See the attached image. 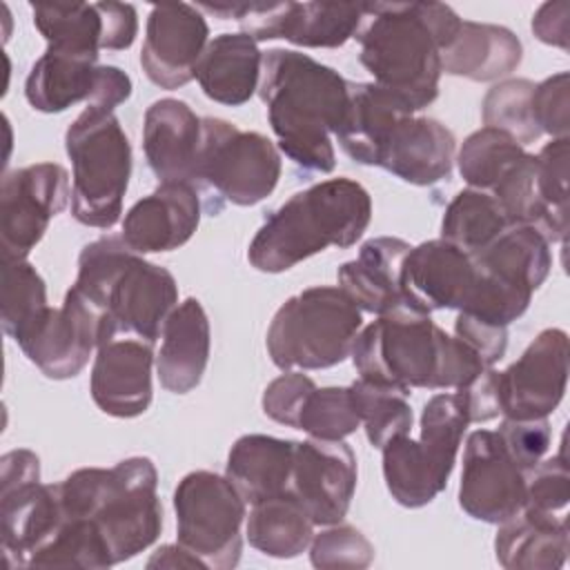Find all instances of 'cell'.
Segmentation results:
<instances>
[{
  "mask_svg": "<svg viewBox=\"0 0 570 570\" xmlns=\"http://www.w3.org/2000/svg\"><path fill=\"white\" fill-rule=\"evenodd\" d=\"M278 149L298 167L330 174L336 165V136L347 105L350 82L332 67L294 49L263 53L258 85Z\"/></svg>",
  "mask_w": 570,
  "mask_h": 570,
  "instance_id": "obj_1",
  "label": "cell"
},
{
  "mask_svg": "<svg viewBox=\"0 0 570 570\" xmlns=\"http://www.w3.org/2000/svg\"><path fill=\"white\" fill-rule=\"evenodd\" d=\"M370 22L356 33L358 60L374 82L396 94L412 111L439 96L441 53L454 40L461 18L443 2L365 4Z\"/></svg>",
  "mask_w": 570,
  "mask_h": 570,
  "instance_id": "obj_2",
  "label": "cell"
},
{
  "mask_svg": "<svg viewBox=\"0 0 570 570\" xmlns=\"http://www.w3.org/2000/svg\"><path fill=\"white\" fill-rule=\"evenodd\" d=\"M71 289L98 318V345L118 336L154 345L178 305L171 272L129 249L122 236H102L82 247Z\"/></svg>",
  "mask_w": 570,
  "mask_h": 570,
  "instance_id": "obj_3",
  "label": "cell"
},
{
  "mask_svg": "<svg viewBox=\"0 0 570 570\" xmlns=\"http://www.w3.org/2000/svg\"><path fill=\"white\" fill-rule=\"evenodd\" d=\"M361 379L412 390H459L485 367L459 336L445 334L430 314L410 305L394 307L363 327L352 345Z\"/></svg>",
  "mask_w": 570,
  "mask_h": 570,
  "instance_id": "obj_4",
  "label": "cell"
},
{
  "mask_svg": "<svg viewBox=\"0 0 570 570\" xmlns=\"http://www.w3.org/2000/svg\"><path fill=\"white\" fill-rule=\"evenodd\" d=\"M372 220L370 191L352 178L321 180L289 196L258 227L247 261L281 274L327 247H352Z\"/></svg>",
  "mask_w": 570,
  "mask_h": 570,
  "instance_id": "obj_5",
  "label": "cell"
},
{
  "mask_svg": "<svg viewBox=\"0 0 570 570\" xmlns=\"http://www.w3.org/2000/svg\"><path fill=\"white\" fill-rule=\"evenodd\" d=\"M56 485L62 514L91 523L111 566L147 550L163 530L158 472L147 456L80 468Z\"/></svg>",
  "mask_w": 570,
  "mask_h": 570,
  "instance_id": "obj_6",
  "label": "cell"
},
{
  "mask_svg": "<svg viewBox=\"0 0 570 570\" xmlns=\"http://www.w3.org/2000/svg\"><path fill=\"white\" fill-rule=\"evenodd\" d=\"M65 149L73 167V218L87 227H114L131 176V145L120 120L114 111L85 107L65 134Z\"/></svg>",
  "mask_w": 570,
  "mask_h": 570,
  "instance_id": "obj_7",
  "label": "cell"
},
{
  "mask_svg": "<svg viewBox=\"0 0 570 570\" xmlns=\"http://www.w3.org/2000/svg\"><path fill=\"white\" fill-rule=\"evenodd\" d=\"M361 325V309L338 285H316L276 309L265 345L281 370H325L352 354Z\"/></svg>",
  "mask_w": 570,
  "mask_h": 570,
  "instance_id": "obj_8",
  "label": "cell"
},
{
  "mask_svg": "<svg viewBox=\"0 0 570 570\" xmlns=\"http://www.w3.org/2000/svg\"><path fill=\"white\" fill-rule=\"evenodd\" d=\"M550 245L532 225H508L485 249L472 256L474 287L459 312L508 330L548 278Z\"/></svg>",
  "mask_w": 570,
  "mask_h": 570,
  "instance_id": "obj_9",
  "label": "cell"
},
{
  "mask_svg": "<svg viewBox=\"0 0 570 570\" xmlns=\"http://www.w3.org/2000/svg\"><path fill=\"white\" fill-rule=\"evenodd\" d=\"M468 425L454 392L434 394L421 412V436L403 434L381 448L383 479L396 503L423 508L445 490Z\"/></svg>",
  "mask_w": 570,
  "mask_h": 570,
  "instance_id": "obj_10",
  "label": "cell"
},
{
  "mask_svg": "<svg viewBox=\"0 0 570 570\" xmlns=\"http://www.w3.org/2000/svg\"><path fill=\"white\" fill-rule=\"evenodd\" d=\"M245 505L227 476L209 470L185 474L174 490L178 543L205 568L232 570L243 552Z\"/></svg>",
  "mask_w": 570,
  "mask_h": 570,
  "instance_id": "obj_11",
  "label": "cell"
},
{
  "mask_svg": "<svg viewBox=\"0 0 570 570\" xmlns=\"http://www.w3.org/2000/svg\"><path fill=\"white\" fill-rule=\"evenodd\" d=\"M278 178L281 154L267 136L243 131L223 118H203L196 183L232 205L249 207L265 200Z\"/></svg>",
  "mask_w": 570,
  "mask_h": 570,
  "instance_id": "obj_12",
  "label": "cell"
},
{
  "mask_svg": "<svg viewBox=\"0 0 570 570\" xmlns=\"http://www.w3.org/2000/svg\"><path fill=\"white\" fill-rule=\"evenodd\" d=\"M200 11L234 18L240 31L263 40H287L309 49L343 47L356 38L365 18V4L356 2H254V4H200Z\"/></svg>",
  "mask_w": 570,
  "mask_h": 570,
  "instance_id": "obj_13",
  "label": "cell"
},
{
  "mask_svg": "<svg viewBox=\"0 0 570 570\" xmlns=\"http://www.w3.org/2000/svg\"><path fill=\"white\" fill-rule=\"evenodd\" d=\"M129 96L131 78L122 69L98 65L96 56L51 47L31 65L24 80L27 102L42 114H60L78 102L114 111Z\"/></svg>",
  "mask_w": 570,
  "mask_h": 570,
  "instance_id": "obj_14",
  "label": "cell"
},
{
  "mask_svg": "<svg viewBox=\"0 0 570 570\" xmlns=\"http://www.w3.org/2000/svg\"><path fill=\"white\" fill-rule=\"evenodd\" d=\"M67 200L69 176L56 163H36L4 174L0 187L2 261H24Z\"/></svg>",
  "mask_w": 570,
  "mask_h": 570,
  "instance_id": "obj_15",
  "label": "cell"
},
{
  "mask_svg": "<svg viewBox=\"0 0 570 570\" xmlns=\"http://www.w3.org/2000/svg\"><path fill=\"white\" fill-rule=\"evenodd\" d=\"M525 474L499 432L476 430L465 441L459 505L472 519L499 525L523 508Z\"/></svg>",
  "mask_w": 570,
  "mask_h": 570,
  "instance_id": "obj_16",
  "label": "cell"
},
{
  "mask_svg": "<svg viewBox=\"0 0 570 570\" xmlns=\"http://www.w3.org/2000/svg\"><path fill=\"white\" fill-rule=\"evenodd\" d=\"M568 383V334L548 327L525 352L497 374L501 414L505 419H548L561 403Z\"/></svg>",
  "mask_w": 570,
  "mask_h": 570,
  "instance_id": "obj_17",
  "label": "cell"
},
{
  "mask_svg": "<svg viewBox=\"0 0 570 570\" xmlns=\"http://www.w3.org/2000/svg\"><path fill=\"white\" fill-rule=\"evenodd\" d=\"M16 343L47 379H73L98 350V318L69 287L62 305L47 307Z\"/></svg>",
  "mask_w": 570,
  "mask_h": 570,
  "instance_id": "obj_18",
  "label": "cell"
},
{
  "mask_svg": "<svg viewBox=\"0 0 570 570\" xmlns=\"http://www.w3.org/2000/svg\"><path fill=\"white\" fill-rule=\"evenodd\" d=\"M31 13L47 47L82 56L129 49L138 33V16L129 2H38L31 4Z\"/></svg>",
  "mask_w": 570,
  "mask_h": 570,
  "instance_id": "obj_19",
  "label": "cell"
},
{
  "mask_svg": "<svg viewBox=\"0 0 570 570\" xmlns=\"http://www.w3.org/2000/svg\"><path fill=\"white\" fill-rule=\"evenodd\" d=\"M209 27L203 11L187 2L151 7L140 49L145 76L160 89H178L196 78Z\"/></svg>",
  "mask_w": 570,
  "mask_h": 570,
  "instance_id": "obj_20",
  "label": "cell"
},
{
  "mask_svg": "<svg viewBox=\"0 0 570 570\" xmlns=\"http://www.w3.org/2000/svg\"><path fill=\"white\" fill-rule=\"evenodd\" d=\"M356 454L345 441L307 439L296 443L289 490L314 525L341 523L356 490Z\"/></svg>",
  "mask_w": 570,
  "mask_h": 570,
  "instance_id": "obj_21",
  "label": "cell"
},
{
  "mask_svg": "<svg viewBox=\"0 0 570 570\" xmlns=\"http://www.w3.org/2000/svg\"><path fill=\"white\" fill-rule=\"evenodd\" d=\"M154 345L134 336L100 343L91 365L89 390L100 412L116 419H134L147 412L154 387Z\"/></svg>",
  "mask_w": 570,
  "mask_h": 570,
  "instance_id": "obj_22",
  "label": "cell"
},
{
  "mask_svg": "<svg viewBox=\"0 0 570 570\" xmlns=\"http://www.w3.org/2000/svg\"><path fill=\"white\" fill-rule=\"evenodd\" d=\"M474 261L443 238L412 245L401 267V289L410 307L461 309L474 287Z\"/></svg>",
  "mask_w": 570,
  "mask_h": 570,
  "instance_id": "obj_23",
  "label": "cell"
},
{
  "mask_svg": "<svg viewBox=\"0 0 570 570\" xmlns=\"http://www.w3.org/2000/svg\"><path fill=\"white\" fill-rule=\"evenodd\" d=\"M200 223V198L191 183H160L149 196L129 207L122 220V240L136 254L171 252L183 247Z\"/></svg>",
  "mask_w": 570,
  "mask_h": 570,
  "instance_id": "obj_24",
  "label": "cell"
},
{
  "mask_svg": "<svg viewBox=\"0 0 570 570\" xmlns=\"http://www.w3.org/2000/svg\"><path fill=\"white\" fill-rule=\"evenodd\" d=\"M203 118L185 100L160 98L149 105L142 122V149L160 183L196 185V160Z\"/></svg>",
  "mask_w": 570,
  "mask_h": 570,
  "instance_id": "obj_25",
  "label": "cell"
},
{
  "mask_svg": "<svg viewBox=\"0 0 570 570\" xmlns=\"http://www.w3.org/2000/svg\"><path fill=\"white\" fill-rule=\"evenodd\" d=\"M456 154L454 134L436 118L405 116L392 129L379 167L410 185H434L450 176Z\"/></svg>",
  "mask_w": 570,
  "mask_h": 570,
  "instance_id": "obj_26",
  "label": "cell"
},
{
  "mask_svg": "<svg viewBox=\"0 0 570 570\" xmlns=\"http://www.w3.org/2000/svg\"><path fill=\"white\" fill-rule=\"evenodd\" d=\"M410 243L396 236H376L361 245L358 256L338 267V287L361 312L385 314L407 305L401 289V267Z\"/></svg>",
  "mask_w": 570,
  "mask_h": 570,
  "instance_id": "obj_27",
  "label": "cell"
},
{
  "mask_svg": "<svg viewBox=\"0 0 570 570\" xmlns=\"http://www.w3.org/2000/svg\"><path fill=\"white\" fill-rule=\"evenodd\" d=\"M212 330L198 298L189 296L165 321L156 372L160 385L174 394L191 392L209 363Z\"/></svg>",
  "mask_w": 570,
  "mask_h": 570,
  "instance_id": "obj_28",
  "label": "cell"
},
{
  "mask_svg": "<svg viewBox=\"0 0 570 570\" xmlns=\"http://www.w3.org/2000/svg\"><path fill=\"white\" fill-rule=\"evenodd\" d=\"M414 111L376 82H350V105L336 131L341 149L358 165L379 167L392 129Z\"/></svg>",
  "mask_w": 570,
  "mask_h": 570,
  "instance_id": "obj_29",
  "label": "cell"
},
{
  "mask_svg": "<svg viewBox=\"0 0 570 570\" xmlns=\"http://www.w3.org/2000/svg\"><path fill=\"white\" fill-rule=\"evenodd\" d=\"M570 550L568 521L554 512L521 508L514 517L499 523L494 552L505 570H557Z\"/></svg>",
  "mask_w": 570,
  "mask_h": 570,
  "instance_id": "obj_30",
  "label": "cell"
},
{
  "mask_svg": "<svg viewBox=\"0 0 570 570\" xmlns=\"http://www.w3.org/2000/svg\"><path fill=\"white\" fill-rule=\"evenodd\" d=\"M263 53L258 42L247 33H220L207 42L196 80L203 94L220 105H245L261 85Z\"/></svg>",
  "mask_w": 570,
  "mask_h": 570,
  "instance_id": "obj_31",
  "label": "cell"
},
{
  "mask_svg": "<svg viewBox=\"0 0 570 570\" xmlns=\"http://www.w3.org/2000/svg\"><path fill=\"white\" fill-rule=\"evenodd\" d=\"M523 58L521 40L501 24L461 20L454 40L441 53V69L474 82L510 76Z\"/></svg>",
  "mask_w": 570,
  "mask_h": 570,
  "instance_id": "obj_32",
  "label": "cell"
},
{
  "mask_svg": "<svg viewBox=\"0 0 570 570\" xmlns=\"http://www.w3.org/2000/svg\"><path fill=\"white\" fill-rule=\"evenodd\" d=\"M296 441L267 434H245L229 450L225 476L236 485L245 503L289 490Z\"/></svg>",
  "mask_w": 570,
  "mask_h": 570,
  "instance_id": "obj_33",
  "label": "cell"
},
{
  "mask_svg": "<svg viewBox=\"0 0 570 570\" xmlns=\"http://www.w3.org/2000/svg\"><path fill=\"white\" fill-rule=\"evenodd\" d=\"M245 534L252 548L274 559H294L314 537V521L292 490L252 503Z\"/></svg>",
  "mask_w": 570,
  "mask_h": 570,
  "instance_id": "obj_34",
  "label": "cell"
},
{
  "mask_svg": "<svg viewBox=\"0 0 570 570\" xmlns=\"http://www.w3.org/2000/svg\"><path fill=\"white\" fill-rule=\"evenodd\" d=\"M508 218L490 191L461 189L443 212L441 238L474 256L485 249L505 227Z\"/></svg>",
  "mask_w": 570,
  "mask_h": 570,
  "instance_id": "obj_35",
  "label": "cell"
},
{
  "mask_svg": "<svg viewBox=\"0 0 570 570\" xmlns=\"http://www.w3.org/2000/svg\"><path fill=\"white\" fill-rule=\"evenodd\" d=\"M350 392L370 445L381 450L387 441L410 434L414 414L407 390L358 376V381L350 385Z\"/></svg>",
  "mask_w": 570,
  "mask_h": 570,
  "instance_id": "obj_36",
  "label": "cell"
},
{
  "mask_svg": "<svg viewBox=\"0 0 570 570\" xmlns=\"http://www.w3.org/2000/svg\"><path fill=\"white\" fill-rule=\"evenodd\" d=\"M523 154V145L505 131L481 127L463 140L456 165L461 178L472 189L490 191Z\"/></svg>",
  "mask_w": 570,
  "mask_h": 570,
  "instance_id": "obj_37",
  "label": "cell"
},
{
  "mask_svg": "<svg viewBox=\"0 0 570 570\" xmlns=\"http://www.w3.org/2000/svg\"><path fill=\"white\" fill-rule=\"evenodd\" d=\"M0 307H2V330L13 341L49 307L45 281L27 258L2 261Z\"/></svg>",
  "mask_w": 570,
  "mask_h": 570,
  "instance_id": "obj_38",
  "label": "cell"
},
{
  "mask_svg": "<svg viewBox=\"0 0 570 570\" xmlns=\"http://www.w3.org/2000/svg\"><path fill=\"white\" fill-rule=\"evenodd\" d=\"M532 94L534 82L528 78H510L494 85L481 105L485 127L505 131L519 145L534 142L541 129L532 116Z\"/></svg>",
  "mask_w": 570,
  "mask_h": 570,
  "instance_id": "obj_39",
  "label": "cell"
},
{
  "mask_svg": "<svg viewBox=\"0 0 570 570\" xmlns=\"http://www.w3.org/2000/svg\"><path fill=\"white\" fill-rule=\"evenodd\" d=\"M361 425L350 385L347 387H316L298 416V428L312 439L343 441Z\"/></svg>",
  "mask_w": 570,
  "mask_h": 570,
  "instance_id": "obj_40",
  "label": "cell"
},
{
  "mask_svg": "<svg viewBox=\"0 0 570 570\" xmlns=\"http://www.w3.org/2000/svg\"><path fill=\"white\" fill-rule=\"evenodd\" d=\"M309 561L321 570H363L374 561V546L354 525L334 523L312 537Z\"/></svg>",
  "mask_w": 570,
  "mask_h": 570,
  "instance_id": "obj_41",
  "label": "cell"
},
{
  "mask_svg": "<svg viewBox=\"0 0 570 570\" xmlns=\"http://www.w3.org/2000/svg\"><path fill=\"white\" fill-rule=\"evenodd\" d=\"M570 499V470L566 452L548 461H539L525 474V499L523 508L539 512H557L568 505Z\"/></svg>",
  "mask_w": 570,
  "mask_h": 570,
  "instance_id": "obj_42",
  "label": "cell"
},
{
  "mask_svg": "<svg viewBox=\"0 0 570 570\" xmlns=\"http://www.w3.org/2000/svg\"><path fill=\"white\" fill-rule=\"evenodd\" d=\"M568 138H552L541 147L537 158V183L546 207L568 223Z\"/></svg>",
  "mask_w": 570,
  "mask_h": 570,
  "instance_id": "obj_43",
  "label": "cell"
},
{
  "mask_svg": "<svg viewBox=\"0 0 570 570\" xmlns=\"http://www.w3.org/2000/svg\"><path fill=\"white\" fill-rule=\"evenodd\" d=\"M532 116L541 134L568 138L570 131V76L559 71L534 85Z\"/></svg>",
  "mask_w": 570,
  "mask_h": 570,
  "instance_id": "obj_44",
  "label": "cell"
},
{
  "mask_svg": "<svg viewBox=\"0 0 570 570\" xmlns=\"http://www.w3.org/2000/svg\"><path fill=\"white\" fill-rule=\"evenodd\" d=\"M316 390V383L303 374L287 370L285 374L276 376L263 392V412L287 428H298L301 410L307 401V396Z\"/></svg>",
  "mask_w": 570,
  "mask_h": 570,
  "instance_id": "obj_45",
  "label": "cell"
},
{
  "mask_svg": "<svg viewBox=\"0 0 570 570\" xmlns=\"http://www.w3.org/2000/svg\"><path fill=\"white\" fill-rule=\"evenodd\" d=\"M499 436L512 459L528 472L532 470L550 448V423L548 419H505L499 425Z\"/></svg>",
  "mask_w": 570,
  "mask_h": 570,
  "instance_id": "obj_46",
  "label": "cell"
},
{
  "mask_svg": "<svg viewBox=\"0 0 570 570\" xmlns=\"http://www.w3.org/2000/svg\"><path fill=\"white\" fill-rule=\"evenodd\" d=\"M454 336L465 341L483 358L485 367H492L497 361H501L505 354V347H508V330L505 327L483 323L465 312H459V316L454 321Z\"/></svg>",
  "mask_w": 570,
  "mask_h": 570,
  "instance_id": "obj_47",
  "label": "cell"
},
{
  "mask_svg": "<svg viewBox=\"0 0 570 570\" xmlns=\"http://www.w3.org/2000/svg\"><path fill=\"white\" fill-rule=\"evenodd\" d=\"M497 374V370L488 367L474 381L454 392L470 423H485L501 414Z\"/></svg>",
  "mask_w": 570,
  "mask_h": 570,
  "instance_id": "obj_48",
  "label": "cell"
},
{
  "mask_svg": "<svg viewBox=\"0 0 570 570\" xmlns=\"http://www.w3.org/2000/svg\"><path fill=\"white\" fill-rule=\"evenodd\" d=\"M568 16H570V2L568 0H552L543 2L534 16H532V31L534 36L552 47H559L561 51H568Z\"/></svg>",
  "mask_w": 570,
  "mask_h": 570,
  "instance_id": "obj_49",
  "label": "cell"
},
{
  "mask_svg": "<svg viewBox=\"0 0 570 570\" xmlns=\"http://www.w3.org/2000/svg\"><path fill=\"white\" fill-rule=\"evenodd\" d=\"M147 568H205V563L180 543H167L151 554Z\"/></svg>",
  "mask_w": 570,
  "mask_h": 570,
  "instance_id": "obj_50",
  "label": "cell"
}]
</instances>
